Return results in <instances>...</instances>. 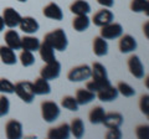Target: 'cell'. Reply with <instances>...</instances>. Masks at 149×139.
<instances>
[{
	"instance_id": "cell-1",
	"label": "cell",
	"mask_w": 149,
	"mask_h": 139,
	"mask_svg": "<svg viewBox=\"0 0 149 139\" xmlns=\"http://www.w3.org/2000/svg\"><path fill=\"white\" fill-rule=\"evenodd\" d=\"M91 68H92V73H91L92 80L86 83V88L97 93V92L101 91L102 88L109 86L111 81L108 78L107 68L101 62H93Z\"/></svg>"
},
{
	"instance_id": "cell-2",
	"label": "cell",
	"mask_w": 149,
	"mask_h": 139,
	"mask_svg": "<svg viewBox=\"0 0 149 139\" xmlns=\"http://www.w3.org/2000/svg\"><path fill=\"white\" fill-rule=\"evenodd\" d=\"M44 41H46L47 44L52 46L55 51H60V52L65 51L68 46L67 35L62 29H55L52 31L47 32L44 36Z\"/></svg>"
},
{
	"instance_id": "cell-3",
	"label": "cell",
	"mask_w": 149,
	"mask_h": 139,
	"mask_svg": "<svg viewBox=\"0 0 149 139\" xmlns=\"http://www.w3.org/2000/svg\"><path fill=\"white\" fill-rule=\"evenodd\" d=\"M16 96L20 98L24 103L30 104L35 99V93L32 90V82L30 81H20L15 83V92Z\"/></svg>"
},
{
	"instance_id": "cell-4",
	"label": "cell",
	"mask_w": 149,
	"mask_h": 139,
	"mask_svg": "<svg viewBox=\"0 0 149 139\" xmlns=\"http://www.w3.org/2000/svg\"><path fill=\"white\" fill-rule=\"evenodd\" d=\"M61 113L58 104L52 101H44L41 103V117L46 123H54Z\"/></svg>"
},
{
	"instance_id": "cell-5",
	"label": "cell",
	"mask_w": 149,
	"mask_h": 139,
	"mask_svg": "<svg viewBox=\"0 0 149 139\" xmlns=\"http://www.w3.org/2000/svg\"><path fill=\"white\" fill-rule=\"evenodd\" d=\"M92 68L90 65H78L70 70L67 73V80L70 82H83L91 78Z\"/></svg>"
},
{
	"instance_id": "cell-6",
	"label": "cell",
	"mask_w": 149,
	"mask_h": 139,
	"mask_svg": "<svg viewBox=\"0 0 149 139\" xmlns=\"http://www.w3.org/2000/svg\"><path fill=\"white\" fill-rule=\"evenodd\" d=\"M122 35H123V26L120 25L119 22H114V21L102 26L101 31H100V36L103 38L104 40L119 39Z\"/></svg>"
},
{
	"instance_id": "cell-7",
	"label": "cell",
	"mask_w": 149,
	"mask_h": 139,
	"mask_svg": "<svg viewBox=\"0 0 149 139\" xmlns=\"http://www.w3.org/2000/svg\"><path fill=\"white\" fill-rule=\"evenodd\" d=\"M60 75H61V63L57 60L45 63V66L40 70V77H42L47 81L57 80Z\"/></svg>"
},
{
	"instance_id": "cell-8",
	"label": "cell",
	"mask_w": 149,
	"mask_h": 139,
	"mask_svg": "<svg viewBox=\"0 0 149 139\" xmlns=\"http://www.w3.org/2000/svg\"><path fill=\"white\" fill-rule=\"evenodd\" d=\"M127 65H128V70H129L130 75L133 77L138 78V80L144 78V76H146V70H144V65L139 56L132 55V56L128 58Z\"/></svg>"
},
{
	"instance_id": "cell-9",
	"label": "cell",
	"mask_w": 149,
	"mask_h": 139,
	"mask_svg": "<svg viewBox=\"0 0 149 139\" xmlns=\"http://www.w3.org/2000/svg\"><path fill=\"white\" fill-rule=\"evenodd\" d=\"M5 136L8 139H21L24 136L22 123L17 119H10L5 124Z\"/></svg>"
},
{
	"instance_id": "cell-10",
	"label": "cell",
	"mask_w": 149,
	"mask_h": 139,
	"mask_svg": "<svg viewBox=\"0 0 149 139\" xmlns=\"http://www.w3.org/2000/svg\"><path fill=\"white\" fill-rule=\"evenodd\" d=\"M3 20H4V24H5L6 27L9 29H15L16 26H19L20 24V20H21V15L19 14L14 8H5L3 10Z\"/></svg>"
},
{
	"instance_id": "cell-11",
	"label": "cell",
	"mask_w": 149,
	"mask_h": 139,
	"mask_svg": "<svg viewBox=\"0 0 149 139\" xmlns=\"http://www.w3.org/2000/svg\"><path fill=\"white\" fill-rule=\"evenodd\" d=\"M112 21H114V14L112 13V10H109L108 8L101 9V10L95 13V15L92 16V22L98 27L104 26Z\"/></svg>"
},
{
	"instance_id": "cell-12",
	"label": "cell",
	"mask_w": 149,
	"mask_h": 139,
	"mask_svg": "<svg viewBox=\"0 0 149 139\" xmlns=\"http://www.w3.org/2000/svg\"><path fill=\"white\" fill-rule=\"evenodd\" d=\"M137 40L133 38L132 35L129 34H125V35H122L119 38V42H118V47H119V51L120 54H130L133 51L137 50Z\"/></svg>"
},
{
	"instance_id": "cell-13",
	"label": "cell",
	"mask_w": 149,
	"mask_h": 139,
	"mask_svg": "<svg viewBox=\"0 0 149 139\" xmlns=\"http://www.w3.org/2000/svg\"><path fill=\"white\" fill-rule=\"evenodd\" d=\"M19 27L22 32H25L27 35H34L35 32L39 31L40 29V24L37 22V20L32 16H22L20 20Z\"/></svg>"
},
{
	"instance_id": "cell-14",
	"label": "cell",
	"mask_w": 149,
	"mask_h": 139,
	"mask_svg": "<svg viewBox=\"0 0 149 139\" xmlns=\"http://www.w3.org/2000/svg\"><path fill=\"white\" fill-rule=\"evenodd\" d=\"M42 14L45 17H47L50 20H55V21H61L63 19V11L61 6L56 3H49L44 9H42Z\"/></svg>"
},
{
	"instance_id": "cell-15",
	"label": "cell",
	"mask_w": 149,
	"mask_h": 139,
	"mask_svg": "<svg viewBox=\"0 0 149 139\" xmlns=\"http://www.w3.org/2000/svg\"><path fill=\"white\" fill-rule=\"evenodd\" d=\"M70 136H71V132H70L68 123H62L58 127L50 128L47 132V138L50 139H68Z\"/></svg>"
},
{
	"instance_id": "cell-16",
	"label": "cell",
	"mask_w": 149,
	"mask_h": 139,
	"mask_svg": "<svg viewBox=\"0 0 149 139\" xmlns=\"http://www.w3.org/2000/svg\"><path fill=\"white\" fill-rule=\"evenodd\" d=\"M118 90H117V87H114V86H107L104 87V88H102L101 91H98L96 93V97L98 98L101 102H113L118 98Z\"/></svg>"
},
{
	"instance_id": "cell-17",
	"label": "cell",
	"mask_w": 149,
	"mask_h": 139,
	"mask_svg": "<svg viewBox=\"0 0 149 139\" xmlns=\"http://www.w3.org/2000/svg\"><path fill=\"white\" fill-rule=\"evenodd\" d=\"M0 60L6 66H14V65H16L17 56L15 54V50L10 49L6 45L0 46Z\"/></svg>"
},
{
	"instance_id": "cell-18",
	"label": "cell",
	"mask_w": 149,
	"mask_h": 139,
	"mask_svg": "<svg viewBox=\"0 0 149 139\" xmlns=\"http://www.w3.org/2000/svg\"><path fill=\"white\" fill-rule=\"evenodd\" d=\"M123 122H124V118L120 113L111 112V113H106L102 124H103L106 128H120Z\"/></svg>"
},
{
	"instance_id": "cell-19",
	"label": "cell",
	"mask_w": 149,
	"mask_h": 139,
	"mask_svg": "<svg viewBox=\"0 0 149 139\" xmlns=\"http://www.w3.org/2000/svg\"><path fill=\"white\" fill-rule=\"evenodd\" d=\"M32 90H34L35 96H45L51 92L50 81L45 80L42 77H39L32 82Z\"/></svg>"
},
{
	"instance_id": "cell-20",
	"label": "cell",
	"mask_w": 149,
	"mask_h": 139,
	"mask_svg": "<svg viewBox=\"0 0 149 139\" xmlns=\"http://www.w3.org/2000/svg\"><path fill=\"white\" fill-rule=\"evenodd\" d=\"M4 39H5V44L6 46H9L10 49L13 50H21V38L20 35H19V32L15 31L14 29H10L5 32V36H4Z\"/></svg>"
},
{
	"instance_id": "cell-21",
	"label": "cell",
	"mask_w": 149,
	"mask_h": 139,
	"mask_svg": "<svg viewBox=\"0 0 149 139\" xmlns=\"http://www.w3.org/2000/svg\"><path fill=\"white\" fill-rule=\"evenodd\" d=\"M92 50L97 57H103L108 54V42L101 36H96L92 42Z\"/></svg>"
},
{
	"instance_id": "cell-22",
	"label": "cell",
	"mask_w": 149,
	"mask_h": 139,
	"mask_svg": "<svg viewBox=\"0 0 149 139\" xmlns=\"http://www.w3.org/2000/svg\"><path fill=\"white\" fill-rule=\"evenodd\" d=\"M37 51L40 52V57L45 63L52 62L56 60V54H55L54 47L50 44L46 42V41H42V42L40 44V47Z\"/></svg>"
},
{
	"instance_id": "cell-23",
	"label": "cell",
	"mask_w": 149,
	"mask_h": 139,
	"mask_svg": "<svg viewBox=\"0 0 149 139\" xmlns=\"http://www.w3.org/2000/svg\"><path fill=\"white\" fill-rule=\"evenodd\" d=\"M70 11L73 15H88L91 13V5L86 0H74L70 5Z\"/></svg>"
},
{
	"instance_id": "cell-24",
	"label": "cell",
	"mask_w": 149,
	"mask_h": 139,
	"mask_svg": "<svg viewBox=\"0 0 149 139\" xmlns=\"http://www.w3.org/2000/svg\"><path fill=\"white\" fill-rule=\"evenodd\" d=\"M74 98H76L78 106H86L96 98V93L87 88H80L76 91Z\"/></svg>"
},
{
	"instance_id": "cell-25",
	"label": "cell",
	"mask_w": 149,
	"mask_h": 139,
	"mask_svg": "<svg viewBox=\"0 0 149 139\" xmlns=\"http://www.w3.org/2000/svg\"><path fill=\"white\" fill-rule=\"evenodd\" d=\"M91 25V19L88 15H74L72 20V27L77 32H83L88 30V27Z\"/></svg>"
},
{
	"instance_id": "cell-26",
	"label": "cell",
	"mask_w": 149,
	"mask_h": 139,
	"mask_svg": "<svg viewBox=\"0 0 149 139\" xmlns=\"http://www.w3.org/2000/svg\"><path fill=\"white\" fill-rule=\"evenodd\" d=\"M40 44V40L32 35H26L24 38H21V50L35 52V51L39 50Z\"/></svg>"
},
{
	"instance_id": "cell-27",
	"label": "cell",
	"mask_w": 149,
	"mask_h": 139,
	"mask_svg": "<svg viewBox=\"0 0 149 139\" xmlns=\"http://www.w3.org/2000/svg\"><path fill=\"white\" fill-rule=\"evenodd\" d=\"M70 132L74 138L81 139L85 136V123H83V120L81 118H73L70 123Z\"/></svg>"
},
{
	"instance_id": "cell-28",
	"label": "cell",
	"mask_w": 149,
	"mask_h": 139,
	"mask_svg": "<svg viewBox=\"0 0 149 139\" xmlns=\"http://www.w3.org/2000/svg\"><path fill=\"white\" fill-rule=\"evenodd\" d=\"M104 115H106L104 108L101 107V106H96L95 108L91 109L90 114H88V119H90L91 124H102L104 119Z\"/></svg>"
},
{
	"instance_id": "cell-29",
	"label": "cell",
	"mask_w": 149,
	"mask_h": 139,
	"mask_svg": "<svg viewBox=\"0 0 149 139\" xmlns=\"http://www.w3.org/2000/svg\"><path fill=\"white\" fill-rule=\"evenodd\" d=\"M130 10L133 13H146V15H148L149 1L148 0H132L130 1Z\"/></svg>"
},
{
	"instance_id": "cell-30",
	"label": "cell",
	"mask_w": 149,
	"mask_h": 139,
	"mask_svg": "<svg viewBox=\"0 0 149 139\" xmlns=\"http://www.w3.org/2000/svg\"><path fill=\"white\" fill-rule=\"evenodd\" d=\"M61 107L67 111H71V112H77L80 106L73 96H65L61 99Z\"/></svg>"
},
{
	"instance_id": "cell-31",
	"label": "cell",
	"mask_w": 149,
	"mask_h": 139,
	"mask_svg": "<svg viewBox=\"0 0 149 139\" xmlns=\"http://www.w3.org/2000/svg\"><path fill=\"white\" fill-rule=\"evenodd\" d=\"M19 60H20V63L24 67H30L36 61V58L34 56V52H31V51H26V50L21 51L20 56H19Z\"/></svg>"
},
{
	"instance_id": "cell-32",
	"label": "cell",
	"mask_w": 149,
	"mask_h": 139,
	"mask_svg": "<svg viewBox=\"0 0 149 139\" xmlns=\"http://www.w3.org/2000/svg\"><path fill=\"white\" fill-rule=\"evenodd\" d=\"M117 90H118V93L122 95L123 97H133L136 95V90L127 82H118Z\"/></svg>"
},
{
	"instance_id": "cell-33",
	"label": "cell",
	"mask_w": 149,
	"mask_h": 139,
	"mask_svg": "<svg viewBox=\"0 0 149 139\" xmlns=\"http://www.w3.org/2000/svg\"><path fill=\"white\" fill-rule=\"evenodd\" d=\"M15 92V85L8 78H0V93L13 95Z\"/></svg>"
},
{
	"instance_id": "cell-34",
	"label": "cell",
	"mask_w": 149,
	"mask_h": 139,
	"mask_svg": "<svg viewBox=\"0 0 149 139\" xmlns=\"http://www.w3.org/2000/svg\"><path fill=\"white\" fill-rule=\"evenodd\" d=\"M10 112V101L5 95L0 96V118L5 117Z\"/></svg>"
},
{
	"instance_id": "cell-35",
	"label": "cell",
	"mask_w": 149,
	"mask_h": 139,
	"mask_svg": "<svg viewBox=\"0 0 149 139\" xmlns=\"http://www.w3.org/2000/svg\"><path fill=\"white\" fill-rule=\"evenodd\" d=\"M139 108H141V112L146 115H149V96L146 93L141 97L139 99Z\"/></svg>"
},
{
	"instance_id": "cell-36",
	"label": "cell",
	"mask_w": 149,
	"mask_h": 139,
	"mask_svg": "<svg viewBox=\"0 0 149 139\" xmlns=\"http://www.w3.org/2000/svg\"><path fill=\"white\" fill-rule=\"evenodd\" d=\"M108 131L106 133L107 139H120L122 138V131L119 128H107Z\"/></svg>"
},
{
	"instance_id": "cell-37",
	"label": "cell",
	"mask_w": 149,
	"mask_h": 139,
	"mask_svg": "<svg viewBox=\"0 0 149 139\" xmlns=\"http://www.w3.org/2000/svg\"><path fill=\"white\" fill-rule=\"evenodd\" d=\"M136 136L138 139H148V126L147 124H142V126L137 127Z\"/></svg>"
},
{
	"instance_id": "cell-38",
	"label": "cell",
	"mask_w": 149,
	"mask_h": 139,
	"mask_svg": "<svg viewBox=\"0 0 149 139\" xmlns=\"http://www.w3.org/2000/svg\"><path fill=\"white\" fill-rule=\"evenodd\" d=\"M97 3H98L101 6L108 8V9H111L114 5V0H97Z\"/></svg>"
},
{
	"instance_id": "cell-39",
	"label": "cell",
	"mask_w": 149,
	"mask_h": 139,
	"mask_svg": "<svg viewBox=\"0 0 149 139\" xmlns=\"http://www.w3.org/2000/svg\"><path fill=\"white\" fill-rule=\"evenodd\" d=\"M4 29H5V24H4V20H3V16L0 15V32H1Z\"/></svg>"
},
{
	"instance_id": "cell-40",
	"label": "cell",
	"mask_w": 149,
	"mask_h": 139,
	"mask_svg": "<svg viewBox=\"0 0 149 139\" xmlns=\"http://www.w3.org/2000/svg\"><path fill=\"white\" fill-rule=\"evenodd\" d=\"M148 26H149V22L147 21L146 24H144V26H143V31L146 32V38H148V36H149V35H148Z\"/></svg>"
},
{
	"instance_id": "cell-41",
	"label": "cell",
	"mask_w": 149,
	"mask_h": 139,
	"mask_svg": "<svg viewBox=\"0 0 149 139\" xmlns=\"http://www.w3.org/2000/svg\"><path fill=\"white\" fill-rule=\"evenodd\" d=\"M16 1H19V3H26L27 0H16Z\"/></svg>"
}]
</instances>
